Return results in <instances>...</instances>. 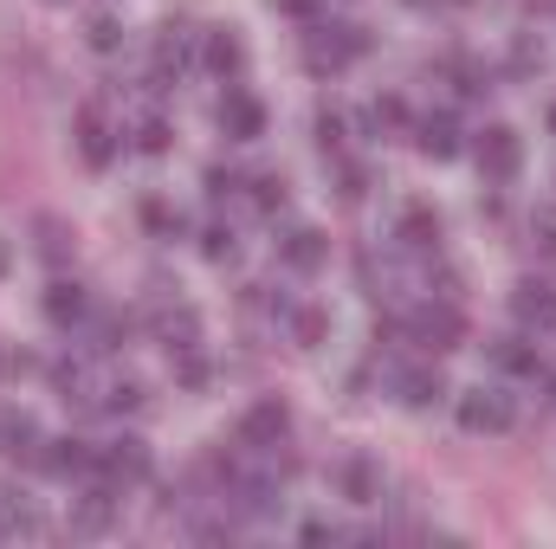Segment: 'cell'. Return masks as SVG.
<instances>
[{
	"label": "cell",
	"instance_id": "obj_36",
	"mask_svg": "<svg viewBox=\"0 0 556 549\" xmlns=\"http://www.w3.org/2000/svg\"><path fill=\"white\" fill-rule=\"evenodd\" d=\"M7 266H13V246H7V240H0V278H7Z\"/></svg>",
	"mask_w": 556,
	"mask_h": 549
},
{
	"label": "cell",
	"instance_id": "obj_16",
	"mask_svg": "<svg viewBox=\"0 0 556 549\" xmlns=\"http://www.w3.org/2000/svg\"><path fill=\"white\" fill-rule=\"evenodd\" d=\"M111 518H117V485L104 478L98 491H85V498H78L72 524H78V531H111Z\"/></svg>",
	"mask_w": 556,
	"mask_h": 549
},
{
	"label": "cell",
	"instance_id": "obj_37",
	"mask_svg": "<svg viewBox=\"0 0 556 549\" xmlns=\"http://www.w3.org/2000/svg\"><path fill=\"white\" fill-rule=\"evenodd\" d=\"M415 7H446V0H415Z\"/></svg>",
	"mask_w": 556,
	"mask_h": 549
},
{
	"label": "cell",
	"instance_id": "obj_32",
	"mask_svg": "<svg viewBox=\"0 0 556 549\" xmlns=\"http://www.w3.org/2000/svg\"><path fill=\"white\" fill-rule=\"evenodd\" d=\"M124 336H130V317H117V310H111V317L98 323V343H91V349H117Z\"/></svg>",
	"mask_w": 556,
	"mask_h": 549
},
{
	"label": "cell",
	"instance_id": "obj_20",
	"mask_svg": "<svg viewBox=\"0 0 556 549\" xmlns=\"http://www.w3.org/2000/svg\"><path fill=\"white\" fill-rule=\"evenodd\" d=\"M492 369H498V375H538V349H531L525 336H498V343H492Z\"/></svg>",
	"mask_w": 556,
	"mask_h": 549
},
{
	"label": "cell",
	"instance_id": "obj_1",
	"mask_svg": "<svg viewBox=\"0 0 556 549\" xmlns=\"http://www.w3.org/2000/svg\"><path fill=\"white\" fill-rule=\"evenodd\" d=\"M363 26H311L304 33V65L324 78V72H343L350 59H363Z\"/></svg>",
	"mask_w": 556,
	"mask_h": 549
},
{
	"label": "cell",
	"instance_id": "obj_29",
	"mask_svg": "<svg viewBox=\"0 0 556 549\" xmlns=\"http://www.w3.org/2000/svg\"><path fill=\"white\" fill-rule=\"evenodd\" d=\"M104 408H111V413L142 408V388H137V382H111V388H104Z\"/></svg>",
	"mask_w": 556,
	"mask_h": 549
},
{
	"label": "cell",
	"instance_id": "obj_6",
	"mask_svg": "<svg viewBox=\"0 0 556 549\" xmlns=\"http://www.w3.org/2000/svg\"><path fill=\"white\" fill-rule=\"evenodd\" d=\"M518 413H511V401L498 395V388H472V395H459V426L466 433H505Z\"/></svg>",
	"mask_w": 556,
	"mask_h": 549
},
{
	"label": "cell",
	"instance_id": "obj_28",
	"mask_svg": "<svg viewBox=\"0 0 556 549\" xmlns=\"http://www.w3.org/2000/svg\"><path fill=\"white\" fill-rule=\"evenodd\" d=\"M337 181H343V188H337L343 201H363V194H369V168H356V162H343V168H337Z\"/></svg>",
	"mask_w": 556,
	"mask_h": 549
},
{
	"label": "cell",
	"instance_id": "obj_24",
	"mask_svg": "<svg viewBox=\"0 0 556 549\" xmlns=\"http://www.w3.org/2000/svg\"><path fill=\"white\" fill-rule=\"evenodd\" d=\"M402 124H408V104H402V98H395V91H389V98H376V104H369V130H402Z\"/></svg>",
	"mask_w": 556,
	"mask_h": 549
},
{
	"label": "cell",
	"instance_id": "obj_23",
	"mask_svg": "<svg viewBox=\"0 0 556 549\" xmlns=\"http://www.w3.org/2000/svg\"><path fill=\"white\" fill-rule=\"evenodd\" d=\"M291 336H298L304 349H317V343L330 336V310H317V304H311V310H298V317H291Z\"/></svg>",
	"mask_w": 556,
	"mask_h": 549
},
{
	"label": "cell",
	"instance_id": "obj_21",
	"mask_svg": "<svg viewBox=\"0 0 556 549\" xmlns=\"http://www.w3.org/2000/svg\"><path fill=\"white\" fill-rule=\"evenodd\" d=\"M395 388H402V401H408V408H433V401L446 395L440 369H402V382H395Z\"/></svg>",
	"mask_w": 556,
	"mask_h": 549
},
{
	"label": "cell",
	"instance_id": "obj_2",
	"mask_svg": "<svg viewBox=\"0 0 556 549\" xmlns=\"http://www.w3.org/2000/svg\"><path fill=\"white\" fill-rule=\"evenodd\" d=\"M472 155H479V175H485V181H511V175L525 168V142H518V130H505V124L479 130Z\"/></svg>",
	"mask_w": 556,
	"mask_h": 549
},
{
	"label": "cell",
	"instance_id": "obj_4",
	"mask_svg": "<svg viewBox=\"0 0 556 549\" xmlns=\"http://www.w3.org/2000/svg\"><path fill=\"white\" fill-rule=\"evenodd\" d=\"M285 433H291V408L285 401H253V408L240 413V446H253V452L285 446Z\"/></svg>",
	"mask_w": 556,
	"mask_h": 549
},
{
	"label": "cell",
	"instance_id": "obj_38",
	"mask_svg": "<svg viewBox=\"0 0 556 549\" xmlns=\"http://www.w3.org/2000/svg\"><path fill=\"white\" fill-rule=\"evenodd\" d=\"M551 401H556V382H551Z\"/></svg>",
	"mask_w": 556,
	"mask_h": 549
},
{
	"label": "cell",
	"instance_id": "obj_26",
	"mask_svg": "<svg viewBox=\"0 0 556 549\" xmlns=\"http://www.w3.org/2000/svg\"><path fill=\"white\" fill-rule=\"evenodd\" d=\"M511 72H518V78L544 72V46H538V39H518V46H511Z\"/></svg>",
	"mask_w": 556,
	"mask_h": 549
},
{
	"label": "cell",
	"instance_id": "obj_13",
	"mask_svg": "<svg viewBox=\"0 0 556 549\" xmlns=\"http://www.w3.org/2000/svg\"><path fill=\"white\" fill-rule=\"evenodd\" d=\"M395 240H402L408 253H433V246H440V214H433L427 201H408L402 220H395Z\"/></svg>",
	"mask_w": 556,
	"mask_h": 549
},
{
	"label": "cell",
	"instance_id": "obj_27",
	"mask_svg": "<svg viewBox=\"0 0 556 549\" xmlns=\"http://www.w3.org/2000/svg\"><path fill=\"white\" fill-rule=\"evenodd\" d=\"M317 149H324V155L343 149V117H337V111H317Z\"/></svg>",
	"mask_w": 556,
	"mask_h": 549
},
{
	"label": "cell",
	"instance_id": "obj_22",
	"mask_svg": "<svg viewBox=\"0 0 556 549\" xmlns=\"http://www.w3.org/2000/svg\"><path fill=\"white\" fill-rule=\"evenodd\" d=\"M85 46H91V52H104V59H111V52H117V46H124V26H117V20H111V13H91V26H85Z\"/></svg>",
	"mask_w": 556,
	"mask_h": 549
},
{
	"label": "cell",
	"instance_id": "obj_30",
	"mask_svg": "<svg viewBox=\"0 0 556 549\" xmlns=\"http://www.w3.org/2000/svg\"><path fill=\"white\" fill-rule=\"evenodd\" d=\"M137 149H142V155H168V124H162V117H149V124L137 130Z\"/></svg>",
	"mask_w": 556,
	"mask_h": 549
},
{
	"label": "cell",
	"instance_id": "obj_39",
	"mask_svg": "<svg viewBox=\"0 0 556 549\" xmlns=\"http://www.w3.org/2000/svg\"><path fill=\"white\" fill-rule=\"evenodd\" d=\"M551 130H556V111H551Z\"/></svg>",
	"mask_w": 556,
	"mask_h": 549
},
{
	"label": "cell",
	"instance_id": "obj_5",
	"mask_svg": "<svg viewBox=\"0 0 556 549\" xmlns=\"http://www.w3.org/2000/svg\"><path fill=\"white\" fill-rule=\"evenodd\" d=\"M98 472L111 478V485H142L149 478V446L142 439H111V446H98Z\"/></svg>",
	"mask_w": 556,
	"mask_h": 549
},
{
	"label": "cell",
	"instance_id": "obj_19",
	"mask_svg": "<svg viewBox=\"0 0 556 549\" xmlns=\"http://www.w3.org/2000/svg\"><path fill=\"white\" fill-rule=\"evenodd\" d=\"M33 233H39V259H46V266H65V259H72V246H78V233H72L65 220H52V214H39V227H33Z\"/></svg>",
	"mask_w": 556,
	"mask_h": 549
},
{
	"label": "cell",
	"instance_id": "obj_9",
	"mask_svg": "<svg viewBox=\"0 0 556 549\" xmlns=\"http://www.w3.org/2000/svg\"><path fill=\"white\" fill-rule=\"evenodd\" d=\"M214 117H220V130H227L233 142H260L266 137V111H260V98H247V91H227Z\"/></svg>",
	"mask_w": 556,
	"mask_h": 549
},
{
	"label": "cell",
	"instance_id": "obj_7",
	"mask_svg": "<svg viewBox=\"0 0 556 549\" xmlns=\"http://www.w3.org/2000/svg\"><path fill=\"white\" fill-rule=\"evenodd\" d=\"M78 155H85V168H111L117 162V130L104 124L98 104H78Z\"/></svg>",
	"mask_w": 556,
	"mask_h": 549
},
{
	"label": "cell",
	"instance_id": "obj_40",
	"mask_svg": "<svg viewBox=\"0 0 556 549\" xmlns=\"http://www.w3.org/2000/svg\"><path fill=\"white\" fill-rule=\"evenodd\" d=\"M0 531H7V518H0Z\"/></svg>",
	"mask_w": 556,
	"mask_h": 549
},
{
	"label": "cell",
	"instance_id": "obj_15",
	"mask_svg": "<svg viewBox=\"0 0 556 549\" xmlns=\"http://www.w3.org/2000/svg\"><path fill=\"white\" fill-rule=\"evenodd\" d=\"M46 317H52V323H85V317H91L85 284H78V278H52V284H46Z\"/></svg>",
	"mask_w": 556,
	"mask_h": 549
},
{
	"label": "cell",
	"instance_id": "obj_11",
	"mask_svg": "<svg viewBox=\"0 0 556 549\" xmlns=\"http://www.w3.org/2000/svg\"><path fill=\"white\" fill-rule=\"evenodd\" d=\"M39 446H46V439H39V420H33V413L0 408V452H7V459H39Z\"/></svg>",
	"mask_w": 556,
	"mask_h": 549
},
{
	"label": "cell",
	"instance_id": "obj_17",
	"mask_svg": "<svg viewBox=\"0 0 556 549\" xmlns=\"http://www.w3.org/2000/svg\"><path fill=\"white\" fill-rule=\"evenodd\" d=\"M415 149L427 155V162H453L459 155V130H453V117H427L415 130Z\"/></svg>",
	"mask_w": 556,
	"mask_h": 549
},
{
	"label": "cell",
	"instance_id": "obj_10",
	"mask_svg": "<svg viewBox=\"0 0 556 549\" xmlns=\"http://www.w3.org/2000/svg\"><path fill=\"white\" fill-rule=\"evenodd\" d=\"M201 65H207L214 78H233V72L247 65V46H240V33H233V26H207V33H201Z\"/></svg>",
	"mask_w": 556,
	"mask_h": 549
},
{
	"label": "cell",
	"instance_id": "obj_14",
	"mask_svg": "<svg viewBox=\"0 0 556 549\" xmlns=\"http://www.w3.org/2000/svg\"><path fill=\"white\" fill-rule=\"evenodd\" d=\"M39 465H46L52 478H78V472H91V465H98V452H91L85 439H72V433H65V439H46Z\"/></svg>",
	"mask_w": 556,
	"mask_h": 549
},
{
	"label": "cell",
	"instance_id": "obj_31",
	"mask_svg": "<svg viewBox=\"0 0 556 549\" xmlns=\"http://www.w3.org/2000/svg\"><path fill=\"white\" fill-rule=\"evenodd\" d=\"M201 253H207L214 266H220V259H233V233H227V227H207V233H201Z\"/></svg>",
	"mask_w": 556,
	"mask_h": 549
},
{
	"label": "cell",
	"instance_id": "obj_34",
	"mask_svg": "<svg viewBox=\"0 0 556 549\" xmlns=\"http://www.w3.org/2000/svg\"><path fill=\"white\" fill-rule=\"evenodd\" d=\"M142 220H149V227H175V214H168L162 201H142Z\"/></svg>",
	"mask_w": 556,
	"mask_h": 549
},
{
	"label": "cell",
	"instance_id": "obj_18",
	"mask_svg": "<svg viewBox=\"0 0 556 549\" xmlns=\"http://www.w3.org/2000/svg\"><path fill=\"white\" fill-rule=\"evenodd\" d=\"M511 310H518L525 323H556V291L538 284V278H525V284L511 291Z\"/></svg>",
	"mask_w": 556,
	"mask_h": 549
},
{
	"label": "cell",
	"instance_id": "obj_35",
	"mask_svg": "<svg viewBox=\"0 0 556 549\" xmlns=\"http://www.w3.org/2000/svg\"><path fill=\"white\" fill-rule=\"evenodd\" d=\"M278 13H291V20H311L317 13V0H273Z\"/></svg>",
	"mask_w": 556,
	"mask_h": 549
},
{
	"label": "cell",
	"instance_id": "obj_12",
	"mask_svg": "<svg viewBox=\"0 0 556 549\" xmlns=\"http://www.w3.org/2000/svg\"><path fill=\"white\" fill-rule=\"evenodd\" d=\"M337 491L350 505H382V465L376 459H343L337 465Z\"/></svg>",
	"mask_w": 556,
	"mask_h": 549
},
{
	"label": "cell",
	"instance_id": "obj_3",
	"mask_svg": "<svg viewBox=\"0 0 556 549\" xmlns=\"http://www.w3.org/2000/svg\"><path fill=\"white\" fill-rule=\"evenodd\" d=\"M408 336H415L420 349H459L466 343V323H459L453 304H420L415 317H408Z\"/></svg>",
	"mask_w": 556,
	"mask_h": 549
},
{
	"label": "cell",
	"instance_id": "obj_25",
	"mask_svg": "<svg viewBox=\"0 0 556 549\" xmlns=\"http://www.w3.org/2000/svg\"><path fill=\"white\" fill-rule=\"evenodd\" d=\"M253 207L260 214H278L285 207V175H253Z\"/></svg>",
	"mask_w": 556,
	"mask_h": 549
},
{
	"label": "cell",
	"instance_id": "obj_33",
	"mask_svg": "<svg viewBox=\"0 0 556 549\" xmlns=\"http://www.w3.org/2000/svg\"><path fill=\"white\" fill-rule=\"evenodd\" d=\"M240 188V175H227V168H207V194L220 201V194H233Z\"/></svg>",
	"mask_w": 556,
	"mask_h": 549
},
{
	"label": "cell",
	"instance_id": "obj_8",
	"mask_svg": "<svg viewBox=\"0 0 556 549\" xmlns=\"http://www.w3.org/2000/svg\"><path fill=\"white\" fill-rule=\"evenodd\" d=\"M278 266H291V272H324L330 266V240L317 233V227H291L285 240H278Z\"/></svg>",
	"mask_w": 556,
	"mask_h": 549
}]
</instances>
